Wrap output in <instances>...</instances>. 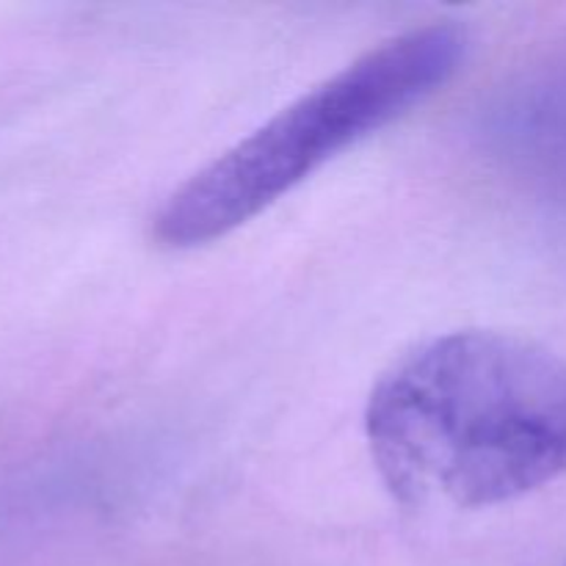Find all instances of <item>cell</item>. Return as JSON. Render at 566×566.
<instances>
[{
    "label": "cell",
    "instance_id": "obj_1",
    "mask_svg": "<svg viewBox=\"0 0 566 566\" xmlns=\"http://www.w3.org/2000/svg\"><path fill=\"white\" fill-rule=\"evenodd\" d=\"M365 437L409 506L517 501L566 475V359L495 329L431 337L379 376Z\"/></svg>",
    "mask_w": 566,
    "mask_h": 566
},
{
    "label": "cell",
    "instance_id": "obj_2",
    "mask_svg": "<svg viewBox=\"0 0 566 566\" xmlns=\"http://www.w3.org/2000/svg\"><path fill=\"white\" fill-rule=\"evenodd\" d=\"M464 55L468 33L453 22H429L368 50L188 177L155 216V241L193 249L230 235L326 160L431 97Z\"/></svg>",
    "mask_w": 566,
    "mask_h": 566
},
{
    "label": "cell",
    "instance_id": "obj_3",
    "mask_svg": "<svg viewBox=\"0 0 566 566\" xmlns=\"http://www.w3.org/2000/svg\"><path fill=\"white\" fill-rule=\"evenodd\" d=\"M497 158L542 182H566V64L547 66L506 88L486 114Z\"/></svg>",
    "mask_w": 566,
    "mask_h": 566
}]
</instances>
